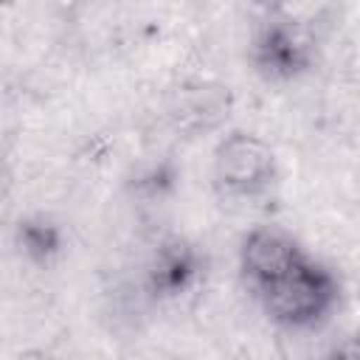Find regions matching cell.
Returning <instances> with one entry per match:
<instances>
[{
  "label": "cell",
  "mask_w": 360,
  "mask_h": 360,
  "mask_svg": "<svg viewBox=\"0 0 360 360\" xmlns=\"http://www.w3.org/2000/svg\"><path fill=\"white\" fill-rule=\"evenodd\" d=\"M205 270V259L186 236H163L146 262V290L155 298H180L188 292Z\"/></svg>",
  "instance_id": "5b68a950"
},
{
  "label": "cell",
  "mask_w": 360,
  "mask_h": 360,
  "mask_svg": "<svg viewBox=\"0 0 360 360\" xmlns=\"http://www.w3.org/2000/svg\"><path fill=\"white\" fill-rule=\"evenodd\" d=\"M259 298L276 323L287 329H312L335 309L340 298V281L326 264L307 256L278 281L259 290Z\"/></svg>",
  "instance_id": "6da1fadb"
},
{
  "label": "cell",
  "mask_w": 360,
  "mask_h": 360,
  "mask_svg": "<svg viewBox=\"0 0 360 360\" xmlns=\"http://www.w3.org/2000/svg\"><path fill=\"white\" fill-rule=\"evenodd\" d=\"M256 8H262V11H267V14H281V8H284V3L287 0H250Z\"/></svg>",
  "instance_id": "ba28073f"
},
{
  "label": "cell",
  "mask_w": 360,
  "mask_h": 360,
  "mask_svg": "<svg viewBox=\"0 0 360 360\" xmlns=\"http://www.w3.org/2000/svg\"><path fill=\"white\" fill-rule=\"evenodd\" d=\"M214 180L233 197L262 194L276 180V152L264 138L233 129L214 149Z\"/></svg>",
  "instance_id": "3957f363"
},
{
  "label": "cell",
  "mask_w": 360,
  "mask_h": 360,
  "mask_svg": "<svg viewBox=\"0 0 360 360\" xmlns=\"http://www.w3.org/2000/svg\"><path fill=\"white\" fill-rule=\"evenodd\" d=\"M301 259H307L304 248L298 245V239H292V233L278 225L253 228L239 248V270L256 292L290 273Z\"/></svg>",
  "instance_id": "277c9868"
},
{
  "label": "cell",
  "mask_w": 360,
  "mask_h": 360,
  "mask_svg": "<svg viewBox=\"0 0 360 360\" xmlns=\"http://www.w3.org/2000/svg\"><path fill=\"white\" fill-rule=\"evenodd\" d=\"M14 245L31 264L48 267L59 259L65 248V233L59 222H53L51 217L28 214V217H20L14 225Z\"/></svg>",
  "instance_id": "8992f818"
},
{
  "label": "cell",
  "mask_w": 360,
  "mask_h": 360,
  "mask_svg": "<svg viewBox=\"0 0 360 360\" xmlns=\"http://www.w3.org/2000/svg\"><path fill=\"white\" fill-rule=\"evenodd\" d=\"M329 354L332 357H352V360H357L360 357V332H354V335L343 338L340 343H335Z\"/></svg>",
  "instance_id": "52a82bcc"
},
{
  "label": "cell",
  "mask_w": 360,
  "mask_h": 360,
  "mask_svg": "<svg viewBox=\"0 0 360 360\" xmlns=\"http://www.w3.org/2000/svg\"><path fill=\"white\" fill-rule=\"evenodd\" d=\"M250 62L267 82L298 79L315 62V39L301 22L284 14H270L250 42Z\"/></svg>",
  "instance_id": "7a4b0ae2"
}]
</instances>
